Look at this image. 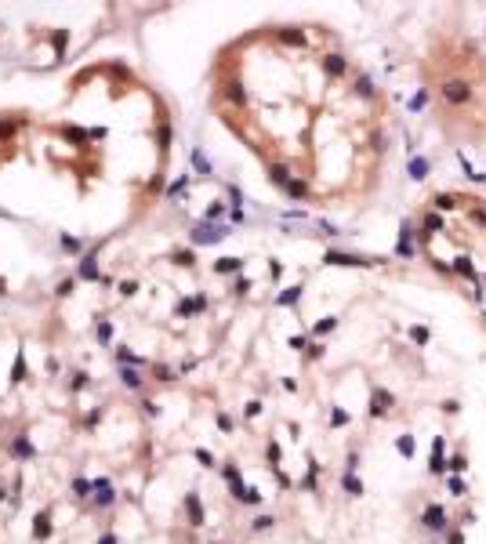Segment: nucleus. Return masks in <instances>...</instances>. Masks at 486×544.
Returning a JSON list of instances; mask_svg holds the SVG:
<instances>
[{"label": "nucleus", "instance_id": "0eeeda50", "mask_svg": "<svg viewBox=\"0 0 486 544\" xmlns=\"http://www.w3.org/2000/svg\"><path fill=\"white\" fill-rule=\"evenodd\" d=\"M450 493H457V497H461V493H464V483H461V479H457V475L450 479Z\"/></svg>", "mask_w": 486, "mask_h": 544}, {"label": "nucleus", "instance_id": "1a4fd4ad", "mask_svg": "<svg viewBox=\"0 0 486 544\" xmlns=\"http://www.w3.org/2000/svg\"><path fill=\"white\" fill-rule=\"evenodd\" d=\"M461 541H464V537H461V533H454V537H450V544H461Z\"/></svg>", "mask_w": 486, "mask_h": 544}, {"label": "nucleus", "instance_id": "f257e3e1", "mask_svg": "<svg viewBox=\"0 0 486 544\" xmlns=\"http://www.w3.org/2000/svg\"><path fill=\"white\" fill-rule=\"evenodd\" d=\"M425 526H428V530H446V512H443V504H428Z\"/></svg>", "mask_w": 486, "mask_h": 544}, {"label": "nucleus", "instance_id": "39448f33", "mask_svg": "<svg viewBox=\"0 0 486 544\" xmlns=\"http://www.w3.org/2000/svg\"><path fill=\"white\" fill-rule=\"evenodd\" d=\"M396 446H399V454H403V457L414 454V439H410V436H399V439H396Z\"/></svg>", "mask_w": 486, "mask_h": 544}, {"label": "nucleus", "instance_id": "6e6552de", "mask_svg": "<svg viewBox=\"0 0 486 544\" xmlns=\"http://www.w3.org/2000/svg\"><path fill=\"white\" fill-rule=\"evenodd\" d=\"M410 334H414V341H421V345L428 341V330H425V327H414V330H410Z\"/></svg>", "mask_w": 486, "mask_h": 544}, {"label": "nucleus", "instance_id": "7ed1b4c3", "mask_svg": "<svg viewBox=\"0 0 486 544\" xmlns=\"http://www.w3.org/2000/svg\"><path fill=\"white\" fill-rule=\"evenodd\" d=\"M385 410H392V395H388V392H374L370 414H374V417H385Z\"/></svg>", "mask_w": 486, "mask_h": 544}, {"label": "nucleus", "instance_id": "423d86ee", "mask_svg": "<svg viewBox=\"0 0 486 544\" xmlns=\"http://www.w3.org/2000/svg\"><path fill=\"white\" fill-rule=\"evenodd\" d=\"M345 490H349V493H363V483L356 475H345Z\"/></svg>", "mask_w": 486, "mask_h": 544}, {"label": "nucleus", "instance_id": "f03ea898", "mask_svg": "<svg viewBox=\"0 0 486 544\" xmlns=\"http://www.w3.org/2000/svg\"><path fill=\"white\" fill-rule=\"evenodd\" d=\"M443 98H446V102H454V105H461L464 98H468V84H461V80L446 84V87H443Z\"/></svg>", "mask_w": 486, "mask_h": 544}, {"label": "nucleus", "instance_id": "20e7f679", "mask_svg": "<svg viewBox=\"0 0 486 544\" xmlns=\"http://www.w3.org/2000/svg\"><path fill=\"white\" fill-rule=\"evenodd\" d=\"M185 504H189V522H192V526H200V522H203V508H200V501H196V493L185 497Z\"/></svg>", "mask_w": 486, "mask_h": 544}]
</instances>
